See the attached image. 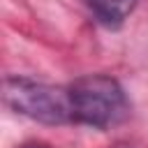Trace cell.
Here are the masks:
<instances>
[{"instance_id": "cell-1", "label": "cell", "mask_w": 148, "mask_h": 148, "mask_svg": "<svg viewBox=\"0 0 148 148\" xmlns=\"http://www.w3.org/2000/svg\"><path fill=\"white\" fill-rule=\"evenodd\" d=\"M69 86L74 125L92 130H111L130 116V99L125 88L109 74H86Z\"/></svg>"}, {"instance_id": "cell-2", "label": "cell", "mask_w": 148, "mask_h": 148, "mask_svg": "<svg viewBox=\"0 0 148 148\" xmlns=\"http://www.w3.org/2000/svg\"><path fill=\"white\" fill-rule=\"evenodd\" d=\"M2 102L18 116L42 125H72L69 86H53L21 74H9L2 81Z\"/></svg>"}, {"instance_id": "cell-3", "label": "cell", "mask_w": 148, "mask_h": 148, "mask_svg": "<svg viewBox=\"0 0 148 148\" xmlns=\"http://www.w3.org/2000/svg\"><path fill=\"white\" fill-rule=\"evenodd\" d=\"M86 5H88L90 14L95 16L97 23H102L104 28L116 30L134 12L139 0H86Z\"/></svg>"}]
</instances>
